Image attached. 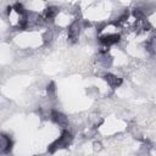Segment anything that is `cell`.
<instances>
[{
	"label": "cell",
	"mask_w": 156,
	"mask_h": 156,
	"mask_svg": "<svg viewBox=\"0 0 156 156\" xmlns=\"http://www.w3.org/2000/svg\"><path fill=\"white\" fill-rule=\"evenodd\" d=\"M71 141H72V134H71L69 132L65 130V132H62V134H61V136H60L58 139H56L52 144L49 145L48 151H49V152H55L57 149H62V147L68 146V144H69Z\"/></svg>",
	"instance_id": "cell-1"
},
{
	"label": "cell",
	"mask_w": 156,
	"mask_h": 156,
	"mask_svg": "<svg viewBox=\"0 0 156 156\" xmlns=\"http://www.w3.org/2000/svg\"><path fill=\"white\" fill-rule=\"evenodd\" d=\"M118 40H119V35L118 34H106V35L100 37V41L105 46H110L112 44H116Z\"/></svg>",
	"instance_id": "cell-2"
},
{
	"label": "cell",
	"mask_w": 156,
	"mask_h": 156,
	"mask_svg": "<svg viewBox=\"0 0 156 156\" xmlns=\"http://www.w3.org/2000/svg\"><path fill=\"white\" fill-rule=\"evenodd\" d=\"M51 118L55 123H57L58 126H62V127H66L68 123L67 117L65 115H62L61 112H57V111H51Z\"/></svg>",
	"instance_id": "cell-3"
},
{
	"label": "cell",
	"mask_w": 156,
	"mask_h": 156,
	"mask_svg": "<svg viewBox=\"0 0 156 156\" xmlns=\"http://www.w3.org/2000/svg\"><path fill=\"white\" fill-rule=\"evenodd\" d=\"M104 79H105V80L107 82V84H108L110 87H112V88H117V87H119V85L122 84V79H121L119 77L115 76V74H111V73L105 74V76H104Z\"/></svg>",
	"instance_id": "cell-4"
},
{
	"label": "cell",
	"mask_w": 156,
	"mask_h": 156,
	"mask_svg": "<svg viewBox=\"0 0 156 156\" xmlns=\"http://www.w3.org/2000/svg\"><path fill=\"white\" fill-rule=\"evenodd\" d=\"M0 146H1V151L2 152H7L12 147V140L9 136H6L5 134H1V136H0Z\"/></svg>",
	"instance_id": "cell-5"
},
{
	"label": "cell",
	"mask_w": 156,
	"mask_h": 156,
	"mask_svg": "<svg viewBox=\"0 0 156 156\" xmlns=\"http://www.w3.org/2000/svg\"><path fill=\"white\" fill-rule=\"evenodd\" d=\"M78 34H79V27H78V22H74L71 24L69 29H68V37L72 41H74L77 38H78Z\"/></svg>",
	"instance_id": "cell-6"
},
{
	"label": "cell",
	"mask_w": 156,
	"mask_h": 156,
	"mask_svg": "<svg viewBox=\"0 0 156 156\" xmlns=\"http://www.w3.org/2000/svg\"><path fill=\"white\" fill-rule=\"evenodd\" d=\"M56 13H57V9L54 7V6H51V7H48V9L45 10L44 17H45V20H52V18L56 16Z\"/></svg>",
	"instance_id": "cell-7"
}]
</instances>
